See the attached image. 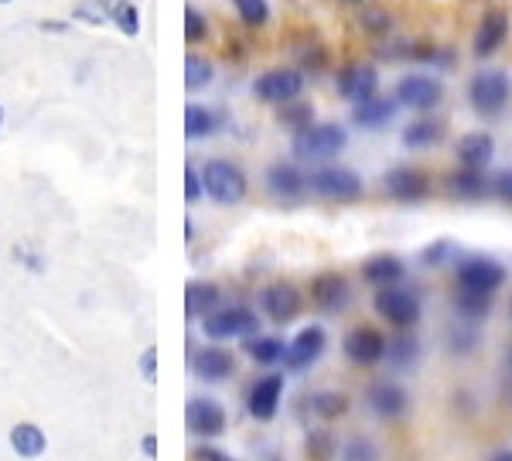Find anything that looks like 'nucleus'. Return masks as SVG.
Here are the masks:
<instances>
[{"instance_id": "obj_1", "label": "nucleus", "mask_w": 512, "mask_h": 461, "mask_svg": "<svg viewBox=\"0 0 512 461\" xmlns=\"http://www.w3.org/2000/svg\"><path fill=\"white\" fill-rule=\"evenodd\" d=\"M349 134L338 123H311L301 134H294V158L301 161H332L345 151Z\"/></svg>"}, {"instance_id": "obj_2", "label": "nucleus", "mask_w": 512, "mask_h": 461, "mask_svg": "<svg viewBox=\"0 0 512 461\" xmlns=\"http://www.w3.org/2000/svg\"><path fill=\"white\" fill-rule=\"evenodd\" d=\"M202 185H205V195H209L212 202L239 205L246 199L250 181H246V171L239 168V164L226 161V158H216L202 168Z\"/></svg>"}, {"instance_id": "obj_3", "label": "nucleus", "mask_w": 512, "mask_h": 461, "mask_svg": "<svg viewBox=\"0 0 512 461\" xmlns=\"http://www.w3.org/2000/svg\"><path fill=\"white\" fill-rule=\"evenodd\" d=\"M260 328V318H256L253 308L246 304H229V308H216L202 318V335L212 342H226V339H250V335Z\"/></svg>"}, {"instance_id": "obj_4", "label": "nucleus", "mask_w": 512, "mask_h": 461, "mask_svg": "<svg viewBox=\"0 0 512 461\" xmlns=\"http://www.w3.org/2000/svg\"><path fill=\"white\" fill-rule=\"evenodd\" d=\"M509 96H512V86L502 69H485L468 82V103H472L475 113H482V117H499V113L506 110Z\"/></svg>"}, {"instance_id": "obj_5", "label": "nucleus", "mask_w": 512, "mask_h": 461, "mask_svg": "<svg viewBox=\"0 0 512 461\" xmlns=\"http://www.w3.org/2000/svg\"><path fill=\"white\" fill-rule=\"evenodd\" d=\"M376 315L386 318L393 328H400V332H410V328L420 321V298L414 291H407V287L400 284H390V287H376Z\"/></svg>"}, {"instance_id": "obj_6", "label": "nucleus", "mask_w": 512, "mask_h": 461, "mask_svg": "<svg viewBox=\"0 0 512 461\" xmlns=\"http://www.w3.org/2000/svg\"><path fill=\"white\" fill-rule=\"evenodd\" d=\"M458 287H468V291H482V294H495L502 284H506V267H502L495 257H485V253H475V257H461L458 260Z\"/></svg>"}, {"instance_id": "obj_7", "label": "nucleus", "mask_w": 512, "mask_h": 461, "mask_svg": "<svg viewBox=\"0 0 512 461\" xmlns=\"http://www.w3.org/2000/svg\"><path fill=\"white\" fill-rule=\"evenodd\" d=\"M308 185L318 199L328 202H359L362 192H366L362 178L352 168H321L308 178Z\"/></svg>"}, {"instance_id": "obj_8", "label": "nucleus", "mask_w": 512, "mask_h": 461, "mask_svg": "<svg viewBox=\"0 0 512 461\" xmlns=\"http://www.w3.org/2000/svg\"><path fill=\"white\" fill-rule=\"evenodd\" d=\"M301 89H304V76L297 69H270V72H263V76L253 82L256 100L277 103V106L297 100V96H301Z\"/></svg>"}, {"instance_id": "obj_9", "label": "nucleus", "mask_w": 512, "mask_h": 461, "mask_svg": "<svg viewBox=\"0 0 512 461\" xmlns=\"http://www.w3.org/2000/svg\"><path fill=\"white\" fill-rule=\"evenodd\" d=\"M444 96V86L441 79L434 76H424V72H414V76H403L396 82V103H403L407 110H434L437 103H441Z\"/></svg>"}, {"instance_id": "obj_10", "label": "nucleus", "mask_w": 512, "mask_h": 461, "mask_svg": "<svg viewBox=\"0 0 512 461\" xmlns=\"http://www.w3.org/2000/svg\"><path fill=\"white\" fill-rule=\"evenodd\" d=\"M325 345H328V335L321 325H308L294 335V342H287V352H284V366L291 373H304L308 366L325 356Z\"/></svg>"}, {"instance_id": "obj_11", "label": "nucleus", "mask_w": 512, "mask_h": 461, "mask_svg": "<svg viewBox=\"0 0 512 461\" xmlns=\"http://www.w3.org/2000/svg\"><path fill=\"white\" fill-rule=\"evenodd\" d=\"M280 400H284V376L267 373L250 386V393H246V410H250L253 421L270 424L280 410Z\"/></svg>"}, {"instance_id": "obj_12", "label": "nucleus", "mask_w": 512, "mask_h": 461, "mask_svg": "<svg viewBox=\"0 0 512 461\" xmlns=\"http://www.w3.org/2000/svg\"><path fill=\"white\" fill-rule=\"evenodd\" d=\"M185 424L195 438L202 441H212L226 431V410H222L219 400H209V397H192L185 407Z\"/></svg>"}, {"instance_id": "obj_13", "label": "nucleus", "mask_w": 512, "mask_h": 461, "mask_svg": "<svg viewBox=\"0 0 512 461\" xmlns=\"http://www.w3.org/2000/svg\"><path fill=\"white\" fill-rule=\"evenodd\" d=\"M260 308H263V315H267L270 321L287 325V321H294L297 315H301V291H297L294 284H287V281L267 284L260 291Z\"/></svg>"}, {"instance_id": "obj_14", "label": "nucleus", "mask_w": 512, "mask_h": 461, "mask_svg": "<svg viewBox=\"0 0 512 461\" xmlns=\"http://www.w3.org/2000/svg\"><path fill=\"white\" fill-rule=\"evenodd\" d=\"M386 335L376 332L373 325H359L352 328L349 335H345V356L355 366H376V362L386 359Z\"/></svg>"}, {"instance_id": "obj_15", "label": "nucleus", "mask_w": 512, "mask_h": 461, "mask_svg": "<svg viewBox=\"0 0 512 461\" xmlns=\"http://www.w3.org/2000/svg\"><path fill=\"white\" fill-rule=\"evenodd\" d=\"M383 188L393 202H424L427 192H431V178H427L420 168H407V164H400V168L386 171Z\"/></svg>"}, {"instance_id": "obj_16", "label": "nucleus", "mask_w": 512, "mask_h": 461, "mask_svg": "<svg viewBox=\"0 0 512 461\" xmlns=\"http://www.w3.org/2000/svg\"><path fill=\"white\" fill-rule=\"evenodd\" d=\"M338 93L349 103H362L379 93V72L369 62H352L338 72Z\"/></svg>"}, {"instance_id": "obj_17", "label": "nucleus", "mask_w": 512, "mask_h": 461, "mask_svg": "<svg viewBox=\"0 0 512 461\" xmlns=\"http://www.w3.org/2000/svg\"><path fill=\"white\" fill-rule=\"evenodd\" d=\"M366 403H369V410H373L376 417H383V421H396V417L407 414L410 397H407V390H403L400 383L379 380V383H369Z\"/></svg>"}, {"instance_id": "obj_18", "label": "nucleus", "mask_w": 512, "mask_h": 461, "mask_svg": "<svg viewBox=\"0 0 512 461\" xmlns=\"http://www.w3.org/2000/svg\"><path fill=\"white\" fill-rule=\"evenodd\" d=\"M267 188H270V195L280 202H301L311 185H308V175H304L301 168L280 161L267 171Z\"/></svg>"}, {"instance_id": "obj_19", "label": "nucleus", "mask_w": 512, "mask_h": 461, "mask_svg": "<svg viewBox=\"0 0 512 461\" xmlns=\"http://www.w3.org/2000/svg\"><path fill=\"white\" fill-rule=\"evenodd\" d=\"M192 366L202 383H226L236 373V356L229 349H222V345H205Z\"/></svg>"}, {"instance_id": "obj_20", "label": "nucleus", "mask_w": 512, "mask_h": 461, "mask_svg": "<svg viewBox=\"0 0 512 461\" xmlns=\"http://www.w3.org/2000/svg\"><path fill=\"white\" fill-rule=\"evenodd\" d=\"M509 38V14L506 11H489L482 18L475 31V41H472V52L475 59H489V55L499 52Z\"/></svg>"}, {"instance_id": "obj_21", "label": "nucleus", "mask_w": 512, "mask_h": 461, "mask_svg": "<svg viewBox=\"0 0 512 461\" xmlns=\"http://www.w3.org/2000/svg\"><path fill=\"white\" fill-rule=\"evenodd\" d=\"M311 298H315L321 311L338 315V311L352 301V287L342 274H321V277H315V284H311Z\"/></svg>"}, {"instance_id": "obj_22", "label": "nucleus", "mask_w": 512, "mask_h": 461, "mask_svg": "<svg viewBox=\"0 0 512 461\" xmlns=\"http://www.w3.org/2000/svg\"><path fill=\"white\" fill-rule=\"evenodd\" d=\"M403 274H407V263H403L396 253H376L362 263V281H369L373 287H390L400 284Z\"/></svg>"}, {"instance_id": "obj_23", "label": "nucleus", "mask_w": 512, "mask_h": 461, "mask_svg": "<svg viewBox=\"0 0 512 461\" xmlns=\"http://www.w3.org/2000/svg\"><path fill=\"white\" fill-rule=\"evenodd\" d=\"M448 192L461 202H478L492 195V181L478 168H458L454 175H448Z\"/></svg>"}, {"instance_id": "obj_24", "label": "nucleus", "mask_w": 512, "mask_h": 461, "mask_svg": "<svg viewBox=\"0 0 512 461\" xmlns=\"http://www.w3.org/2000/svg\"><path fill=\"white\" fill-rule=\"evenodd\" d=\"M454 154H458L461 168L485 171V168H489V161L495 158V141H492V134H468V137H461V141H458Z\"/></svg>"}, {"instance_id": "obj_25", "label": "nucleus", "mask_w": 512, "mask_h": 461, "mask_svg": "<svg viewBox=\"0 0 512 461\" xmlns=\"http://www.w3.org/2000/svg\"><path fill=\"white\" fill-rule=\"evenodd\" d=\"M393 113H396V103L376 93V96H369V100L352 106V123H355V127H362V130H379V127H386V123L393 120Z\"/></svg>"}, {"instance_id": "obj_26", "label": "nucleus", "mask_w": 512, "mask_h": 461, "mask_svg": "<svg viewBox=\"0 0 512 461\" xmlns=\"http://www.w3.org/2000/svg\"><path fill=\"white\" fill-rule=\"evenodd\" d=\"M11 448H14V455H21L24 461H35V458L45 455L48 438H45V431H41L38 424L21 421V424L11 427Z\"/></svg>"}, {"instance_id": "obj_27", "label": "nucleus", "mask_w": 512, "mask_h": 461, "mask_svg": "<svg viewBox=\"0 0 512 461\" xmlns=\"http://www.w3.org/2000/svg\"><path fill=\"white\" fill-rule=\"evenodd\" d=\"M216 308H219V287L212 281H192L185 287V315L188 318H205Z\"/></svg>"}, {"instance_id": "obj_28", "label": "nucleus", "mask_w": 512, "mask_h": 461, "mask_svg": "<svg viewBox=\"0 0 512 461\" xmlns=\"http://www.w3.org/2000/svg\"><path fill=\"white\" fill-rule=\"evenodd\" d=\"M243 349L256 366H274V362H284L287 342L280 339V335H250Z\"/></svg>"}, {"instance_id": "obj_29", "label": "nucleus", "mask_w": 512, "mask_h": 461, "mask_svg": "<svg viewBox=\"0 0 512 461\" xmlns=\"http://www.w3.org/2000/svg\"><path fill=\"white\" fill-rule=\"evenodd\" d=\"M444 137V123L441 120H414L410 127H403V144L414 147V151H424V147H434Z\"/></svg>"}, {"instance_id": "obj_30", "label": "nucleus", "mask_w": 512, "mask_h": 461, "mask_svg": "<svg viewBox=\"0 0 512 461\" xmlns=\"http://www.w3.org/2000/svg\"><path fill=\"white\" fill-rule=\"evenodd\" d=\"M492 301L495 294L468 291V287H458V294H454V308H458V315L465 321H482L492 311Z\"/></svg>"}, {"instance_id": "obj_31", "label": "nucleus", "mask_w": 512, "mask_h": 461, "mask_svg": "<svg viewBox=\"0 0 512 461\" xmlns=\"http://www.w3.org/2000/svg\"><path fill=\"white\" fill-rule=\"evenodd\" d=\"M386 359H390L393 369H414L420 359V342L410 332H403L400 339L386 345Z\"/></svg>"}, {"instance_id": "obj_32", "label": "nucleus", "mask_w": 512, "mask_h": 461, "mask_svg": "<svg viewBox=\"0 0 512 461\" xmlns=\"http://www.w3.org/2000/svg\"><path fill=\"white\" fill-rule=\"evenodd\" d=\"M216 130V117L205 110L202 103H188L185 106V137L188 141H202Z\"/></svg>"}, {"instance_id": "obj_33", "label": "nucleus", "mask_w": 512, "mask_h": 461, "mask_svg": "<svg viewBox=\"0 0 512 461\" xmlns=\"http://www.w3.org/2000/svg\"><path fill=\"white\" fill-rule=\"evenodd\" d=\"M311 410H315L321 421H335V417H342L349 410V397L338 390H321L311 397Z\"/></svg>"}, {"instance_id": "obj_34", "label": "nucleus", "mask_w": 512, "mask_h": 461, "mask_svg": "<svg viewBox=\"0 0 512 461\" xmlns=\"http://www.w3.org/2000/svg\"><path fill=\"white\" fill-rule=\"evenodd\" d=\"M277 120L284 123L291 134H301L304 127H311V123H315V110H311L308 103H301V100H291V103L280 106Z\"/></svg>"}, {"instance_id": "obj_35", "label": "nucleus", "mask_w": 512, "mask_h": 461, "mask_svg": "<svg viewBox=\"0 0 512 461\" xmlns=\"http://www.w3.org/2000/svg\"><path fill=\"white\" fill-rule=\"evenodd\" d=\"M212 82V62L202 59V55H185V89L188 93H198Z\"/></svg>"}, {"instance_id": "obj_36", "label": "nucleus", "mask_w": 512, "mask_h": 461, "mask_svg": "<svg viewBox=\"0 0 512 461\" xmlns=\"http://www.w3.org/2000/svg\"><path fill=\"white\" fill-rule=\"evenodd\" d=\"M236 11H239V21L246 24V28H263L270 18V7L267 0H233Z\"/></svg>"}, {"instance_id": "obj_37", "label": "nucleus", "mask_w": 512, "mask_h": 461, "mask_svg": "<svg viewBox=\"0 0 512 461\" xmlns=\"http://www.w3.org/2000/svg\"><path fill=\"white\" fill-rule=\"evenodd\" d=\"M335 451V441H332V431H311L308 434V458L311 461H328Z\"/></svg>"}, {"instance_id": "obj_38", "label": "nucleus", "mask_w": 512, "mask_h": 461, "mask_svg": "<svg viewBox=\"0 0 512 461\" xmlns=\"http://www.w3.org/2000/svg\"><path fill=\"white\" fill-rule=\"evenodd\" d=\"M205 35H209V24H205L202 11L185 7V41H188V45H202Z\"/></svg>"}, {"instance_id": "obj_39", "label": "nucleus", "mask_w": 512, "mask_h": 461, "mask_svg": "<svg viewBox=\"0 0 512 461\" xmlns=\"http://www.w3.org/2000/svg\"><path fill=\"white\" fill-rule=\"evenodd\" d=\"M342 458L345 461H379V448L369 438H352L342 448Z\"/></svg>"}, {"instance_id": "obj_40", "label": "nucleus", "mask_w": 512, "mask_h": 461, "mask_svg": "<svg viewBox=\"0 0 512 461\" xmlns=\"http://www.w3.org/2000/svg\"><path fill=\"white\" fill-rule=\"evenodd\" d=\"M72 18L82 21V24H93V28H99V24L110 21V14L103 11V4H99V0H82V4H76V11H72Z\"/></svg>"}, {"instance_id": "obj_41", "label": "nucleus", "mask_w": 512, "mask_h": 461, "mask_svg": "<svg viewBox=\"0 0 512 461\" xmlns=\"http://www.w3.org/2000/svg\"><path fill=\"white\" fill-rule=\"evenodd\" d=\"M451 349L454 352H461V356H468V352H472L475 349V345H478V332H475V328H465V325H458V328H454V332H451Z\"/></svg>"}, {"instance_id": "obj_42", "label": "nucleus", "mask_w": 512, "mask_h": 461, "mask_svg": "<svg viewBox=\"0 0 512 461\" xmlns=\"http://www.w3.org/2000/svg\"><path fill=\"white\" fill-rule=\"evenodd\" d=\"M113 21H117V28L123 31V35H137V31H140V11H137V4H130V0H127V4H123L120 11H117V18H113Z\"/></svg>"}, {"instance_id": "obj_43", "label": "nucleus", "mask_w": 512, "mask_h": 461, "mask_svg": "<svg viewBox=\"0 0 512 461\" xmlns=\"http://www.w3.org/2000/svg\"><path fill=\"white\" fill-rule=\"evenodd\" d=\"M448 257H454V246L448 240H441V243L427 246V250L420 253V263H424V267H441V263L448 260Z\"/></svg>"}, {"instance_id": "obj_44", "label": "nucleus", "mask_w": 512, "mask_h": 461, "mask_svg": "<svg viewBox=\"0 0 512 461\" xmlns=\"http://www.w3.org/2000/svg\"><path fill=\"white\" fill-rule=\"evenodd\" d=\"M11 257L18 260L24 270H31V274H41V270H45V257H41L38 250H28V246H14Z\"/></svg>"}, {"instance_id": "obj_45", "label": "nucleus", "mask_w": 512, "mask_h": 461, "mask_svg": "<svg viewBox=\"0 0 512 461\" xmlns=\"http://www.w3.org/2000/svg\"><path fill=\"white\" fill-rule=\"evenodd\" d=\"M205 195L202 171H195L192 164H185V202H198Z\"/></svg>"}, {"instance_id": "obj_46", "label": "nucleus", "mask_w": 512, "mask_h": 461, "mask_svg": "<svg viewBox=\"0 0 512 461\" xmlns=\"http://www.w3.org/2000/svg\"><path fill=\"white\" fill-rule=\"evenodd\" d=\"M492 195H495V199H499V202L512 205V168L499 171V175L492 178Z\"/></svg>"}, {"instance_id": "obj_47", "label": "nucleus", "mask_w": 512, "mask_h": 461, "mask_svg": "<svg viewBox=\"0 0 512 461\" xmlns=\"http://www.w3.org/2000/svg\"><path fill=\"white\" fill-rule=\"evenodd\" d=\"M140 373H144L147 383H158V349H144V356H140Z\"/></svg>"}, {"instance_id": "obj_48", "label": "nucleus", "mask_w": 512, "mask_h": 461, "mask_svg": "<svg viewBox=\"0 0 512 461\" xmlns=\"http://www.w3.org/2000/svg\"><path fill=\"white\" fill-rule=\"evenodd\" d=\"M195 461H236V458H229L226 451L216 448V444H198V448H195Z\"/></svg>"}, {"instance_id": "obj_49", "label": "nucleus", "mask_w": 512, "mask_h": 461, "mask_svg": "<svg viewBox=\"0 0 512 461\" xmlns=\"http://www.w3.org/2000/svg\"><path fill=\"white\" fill-rule=\"evenodd\" d=\"M140 448H144V455H147V458H158V438H154V434H144Z\"/></svg>"}, {"instance_id": "obj_50", "label": "nucleus", "mask_w": 512, "mask_h": 461, "mask_svg": "<svg viewBox=\"0 0 512 461\" xmlns=\"http://www.w3.org/2000/svg\"><path fill=\"white\" fill-rule=\"evenodd\" d=\"M38 28L41 31H52V35H65V31H69V24H65V21H41Z\"/></svg>"}, {"instance_id": "obj_51", "label": "nucleus", "mask_w": 512, "mask_h": 461, "mask_svg": "<svg viewBox=\"0 0 512 461\" xmlns=\"http://www.w3.org/2000/svg\"><path fill=\"white\" fill-rule=\"evenodd\" d=\"M492 461H512V451H499V455H495Z\"/></svg>"}, {"instance_id": "obj_52", "label": "nucleus", "mask_w": 512, "mask_h": 461, "mask_svg": "<svg viewBox=\"0 0 512 461\" xmlns=\"http://www.w3.org/2000/svg\"><path fill=\"white\" fill-rule=\"evenodd\" d=\"M0 127H4V106H0Z\"/></svg>"}, {"instance_id": "obj_53", "label": "nucleus", "mask_w": 512, "mask_h": 461, "mask_svg": "<svg viewBox=\"0 0 512 461\" xmlns=\"http://www.w3.org/2000/svg\"><path fill=\"white\" fill-rule=\"evenodd\" d=\"M345 4H362V0H345Z\"/></svg>"}, {"instance_id": "obj_54", "label": "nucleus", "mask_w": 512, "mask_h": 461, "mask_svg": "<svg viewBox=\"0 0 512 461\" xmlns=\"http://www.w3.org/2000/svg\"><path fill=\"white\" fill-rule=\"evenodd\" d=\"M0 4H11V0H0Z\"/></svg>"}]
</instances>
